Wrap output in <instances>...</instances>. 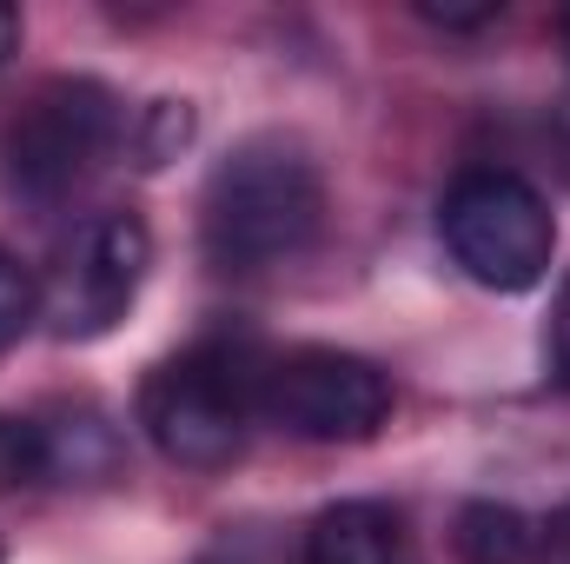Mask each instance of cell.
<instances>
[{
	"label": "cell",
	"instance_id": "10",
	"mask_svg": "<svg viewBox=\"0 0 570 564\" xmlns=\"http://www.w3.org/2000/svg\"><path fill=\"white\" fill-rule=\"evenodd\" d=\"M47 478V445H40V419L27 412H0V492L40 485Z\"/></svg>",
	"mask_w": 570,
	"mask_h": 564
},
{
	"label": "cell",
	"instance_id": "2",
	"mask_svg": "<svg viewBox=\"0 0 570 564\" xmlns=\"http://www.w3.org/2000/svg\"><path fill=\"white\" fill-rule=\"evenodd\" d=\"M259 366L246 346H186L179 359L153 366L140 386L146 438L186 471H226L246 451V425L259 412Z\"/></svg>",
	"mask_w": 570,
	"mask_h": 564
},
{
	"label": "cell",
	"instance_id": "7",
	"mask_svg": "<svg viewBox=\"0 0 570 564\" xmlns=\"http://www.w3.org/2000/svg\"><path fill=\"white\" fill-rule=\"evenodd\" d=\"M399 558H405V525L379 498H338L305 532V564H399Z\"/></svg>",
	"mask_w": 570,
	"mask_h": 564
},
{
	"label": "cell",
	"instance_id": "9",
	"mask_svg": "<svg viewBox=\"0 0 570 564\" xmlns=\"http://www.w3.org/2000/svg\"><path fill=\"white\" fill-rule=\"evenodd\" d=\"M451 545L464 564H524L538 552V525L518 512V505H498V498H471L451 525Z\"/></svg>",
	"mask_w": 570,
	"mask_h": 564
},
{
	"label": "cell",
	"instance_id": "17",
	"mask_svg": "<svg viewBox=\"0 0 570 564\" xmlns=\"http://www.w3.org/2000/svg\"><path fill=\"white\" fill-rule=\"evenodd\" d=\"M558 40H564V47H570V7H564V13H558Z\"/></svg>",
	"mask_w": 570,
	"mask_h": 564
},
{
	"label": "cell",
	"instance_id": "1",
	"mask_svg": "<svg viewBox=\"0 0 570 564\" xmlns=\"http://www.w3.org/2000/svg\"><path fill=\"white\" fill-rule=\"evenodd\" d=\"M318 226H325V186L292 140L233 146L199 200V246L219 273H273L318 240Z\"/></svg>",
	"mask_w": 570,
	"mask_h": 564
},
{
	"label": "cell",
	"instance_id": "11",
	"mask_svg": "<svg viewBox=\"0 0 570 564\" xmlns=\"http://www.w3.org/2000/svg\"><path fill=\"white\" fill-rule=\"evenodd\" d=\"M33 312H40V292H33V273L0 246V352L33 325Z\"/></svg>",
	"mask_w": 570,
	"mask_h": 564
},
{
	"label": "cell",
	"instance_id": "3",
	"mask_svg": "<svg viewBox=\"0 0 570 564\" xmlns=\"http://www.w3.org/2000/svg\"><path fill=\"white\" fill-rule=\"evenodd\" d=\"M127 134L120 94L107 80L87 74H60L47 87H33V100L7 120L0 134V186L27 206H60L67 193H80Z\"/></svg>",
	"mask_w": 570,
	"mask_h": 564
},
{
	"label": "cell",
	"instance_id": "6",
	"mask_svg": "<svg viewBox=\"0 0 570 564\" xmlns=\"http://www.w3.org/2000/svg\"><path fill=\"white\" fill-rule=\"evenodd\" d=\"M146 266H153V233L140 213H94L53 260V280L40 299L47 332L67 346L114 332L140 299Z\"/></svg>",
	"mask_w": 570,
	"mask_h": 564
},
{
	"label": "cell",
	"instance_id": "13",
	"mask_svg": "<svg viewBox=\"0 0 570 564\" xmlns=\"http://www.w3.org/2000/svg\"><path fill=\"white\" fill-rule=\"evenodd\" d=\"M551 372L570 392V280L558 285V312H551Z\"/></svg>",
	"mask_w": 570,
	"mask_h": 564
},
{
	"label": "cell",
	"instance_id": "14",
	"mask_svg": "<svg viewBox=\"0 0 570 564\" xmlns=\"http://www.w3.org/2000/svg\"><path fill=\"white\" fill-rule=\"evenodd\" d=\"M538 564H570V505H558L538 525Z\"/></svg>",
	"mask_w": 570,
	"mask_h": 564
},
{
	"label": "cell",
	"instance_id": "8",
	"mask_svg": "<svg viewBox=\"0 0 570 564\" xmlns=\"http://www.w3.org/2000/svg\"><path fill=\"white\" fill-rule=\"evenodd\" d=\"M40 445H47V478L60 485H100L120 471L127 445H120V425L94 406H53L40 412Z\"/></svg>",
	"mask_w": 570,
	"mask_h": 564
},
{
	"label": "cell",
	"instance_id": "15",
	"mask_svg": "<svg viewBox=\"0 0 570 564\" xmlns=\"http://www.w3.org/2000/svg\"><path fill=\"white\" fill-rule=\"evenodd\" d=\"M419 13H425L431 27H458L464 33V27H491L504 13V0H484V7H419Z\"/></svg>",
	"mask_w": 570,
	"mask_h": 564
},
{
	"label": "cell",
	"instance_id": "12",
	"mask_svg": "<svg viewBox=\"0 0 570 564\" xmlns=\"http://www.w3.org/2000/svg\"><path fill=\"white\" fill-rule=\"evenodd\" d=\"M186 134H193V114H186L179 100H159V107H153V134H146V146H140V166H166V153L186 146Z\"/></svg>",
	"mask_w": 570,
	"mask_h": 564
},
{
	"label": "cell",
	"instance_id": "5",
	"mask_svg": "<svg viewBox=\"0 0 570 564\" xmlns=\"http://www.w3.org/2000/svg\"><path fill=\"white\" fill-rule=\"evenodd\" d=\"M259 412L312 445H365L392 419V372L338 346H292L259 366Z\"/></svg>",
	"mask_w": 570,
	"mask_h": 564
},
{
	"label": "cell",
	"instance_id": "16",
	"mask_svg": "<svg viewBox=\"0 0 570 564\" xmlns=\"http://www.w3.org/2000/svg\"><path fill=\"white\" fill-rule=\"evenodd\" d=\"M13 47H20V7H13V0H0V60H7Z\"/></svg>",
	"mask_w": 570,
	"mask_h": 564
},
{
	"label": "cell",
	"instance_id": "4",
	"mask_svg": "<svg viewBox=\"0 0 570 564\" xmlns=\"http://www.w3.org/2000/svg\"><path fill=\"white\" fill-rule=\"evenodd\" d=\"M438 240L464 266V280L491 292H531L551 273L558 220L551 200L511 166H471L438 200Z\"/></svg>",
	"mask_w": 570,
	"mask_h": 564
}]
</instances>
